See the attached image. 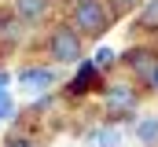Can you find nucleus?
I'll list each match as a JSON object with an SVG mask.
<instances>
[{"label": "nucleus", "instance_id": "5", "mask_svg": "<svg viewBox=\"0 0 158 147\" xmlns=\"http://www.w3.org/2000/svg\"><path fill=\"white\" fill-rule=\"evenodd\" d=\"M96 74H99V66H96V63H81V74L74 77V81H70V92H74V96L88 92V85L96 81Z\"/></svg>", "mask_w": 158, "mask_h": 147}, {"label": "nucleus", "instance_id": "8", "mask_svg": "<svg viewBox=\"0 0 158 147\" xmlns=\"http://www.w3.org/2000/svg\"><path fill=\"white\" fill-rule=\"evenodd\" d=\"M136 136L143 144H158V118H140L136 121Z\"/></svg>", "mask_w": 158, "mask_h": 147}, {"label": "nucleus", "instance_id": "13", "mask_svg": "<svg viewBox=\"0 0 158 147\" xmlns=\"http://www.w3.org/2000/svg\"><path fill=\"white\" fill-rule=\"evenodd\" d=\"M4 147H33V144H30V140H22V136H15V140H7Z\"/></svg>", "mask_w": 158, "mask_h": 147}, {"label": "nucleus", "instance_id": "3", "mask_svg": "<svg viewBox=\"0 0 158 147\" xmlns=\"http://www.w3.org/2000/svg\"><path fill=\"white\" fill-rule=\"evenodd\" d=\"M103 107H107V118H110V121H121L129 110L136 107V96H132V88H125V85H110V88L103 92Z\"/></svg>", "mask_w": 158, "mask_h": 147}, {"label": "nucleus", "instance_id": "2", "mask_svg": "<svg viewBox=\"0 0 158 147\" xmlns=\"http://www.w3.org/2000/svg\"><path fill=\"white\" fill-rule=\"evenodd\" d=\"M52 59L55 63H81V33L70 30V26H59L52 33Z\"/></svg>", "mask_w": 158, "mask_h": 147}, {"label": "nucleus", "instance_id": "10", "mask_svg": "<svg viewBox=\"0 0 158 147\" xmlns=\"http://www.w3.org/2000/svg\"><path fill=\"white\" fill-rule=\"evenodd\" d=\"M11 114H15V99H11L7 92H0V121H7Z\"/></svg>", "mask_w": 158, "mask_h": 147}, {"label": "nucleus", "instance_id": "7", "mask_svg": "<svg viewBox=\"0 0 158 147\" xmlns=\"http://www.w3.org/2000/svg\"><path fill=\"white\" fill-rule=\"evenodd\" d=\"M125 63H129L132 70L147 74V70H151V66H155V63H158V59H155V55H151V52H143V48H132V52L125 55Z\"/></svg>", "mask_w": 158, "mask_h": 147}, {"label": "nucleus", "instance_id": "14", "mask_svg": "<svg viewBox=\"0 0 158 147\" xmlns=\"http://www.w3.org/2000/svg\"><path fill=\"white\" fill-rule=\"evenodd\" d=\"M7 85H11V74H7V70H0V92H7Z\"/></svg>", "mask_w": 158, "mask_h": 147}, {"label": "nucleus", "instance_id": "12", "mask_svg": "<svg viewBox=\"0 0 158 147\" xmlns=\"http://www.w3.org/2000/svg\"><path fill=\"white\" fill-rule=\"evenodd\" d=\"M143 77H147V85H151V88L158 92V63H155V66H151L147 74H143Z\"/></svg>", "mask_w": 158, "mask_h": 147}, {"label": "nucleus", "instance_id": "9", "mask_svg": "<svg viewBox=\"0 0 158 147\" xmlns=\"http://www.w3.org/2000/svg\"><path fill=\"white\" fill-rule=\"evenodd\" d=\"M155 26H158V0H151L147 11L140 15V30H155Z\"/></svg>", "mask_w": 158, "mask_h": 147}, {"label": "nucleus", "instance_id": "11", "mask_svg": "<svg viewBox=\"0 0 158 147\" xmlns=\"http://www.w3.org/2000/svg\"><path fill=\"white\" fill-rule=\"evenodd\" d=\"M92 63H96V66H99V70H107V66H110V63H114V52H110V48H99V52H96V59H92Z\"/></svg>", "mask_w": 158, "mask_h": 147}, {"label": "nucleus", "instance_id": "15", "mask_svg": "<svg viewBox=\"0 0 158 147\" xmlns=\"http://www.w3.org/2000/svg\"><path fill=\"white\" fill-rule=\"evenodd\" d=\"M118 4L121 7H132V4H140V0H118Z\"/></svg>", "mask_w": 158, "mask_h": 147}, {"label": "nucleus", "instance_id": "6", "mask_svg": "<svg viewBox=\"0 0 158 147\" xmlns=\"http://www.w3.org/2000/svg\"><path fill=\"white\" fill-rule=\"evenodd\" d=\"M15 11H19L26 22H37L40 15L48 11V0H15Z\"/></svg>", "mask_w": 158, "mask_h": 147}, {"label": "nucleus", "instance_id": "1", "mask_svg": "<svg viewBox=\"0 0 158 147\" xmlns=\"http://www.w3.org/2000/svg\"><path fill=\"white\" fill-rule=\"evenodd\" d=\"M107 22H110V15H107L103 0H77V4H74V30H77V33L99 37L107 30Z\"/></svg>", "mask_w": 158, "mask_h": 147}, {"label": "nucleus", "instance_id": "4", "mask_svg": "<svg viewBox=\"0 0 158 147\" xmlns=\"http://www.w3.org/2000/svg\"><path fill=\"white\" fill-rule=\"evenodd\" d=\"M19 81H22L26 88H33V92H37V88H52V85H55V74L48 70V66H30V70L19 74Z\"/></svg>", "mask_w": 158, "mask_h": 147}]
</instances>
